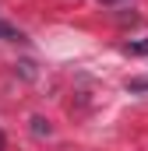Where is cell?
<instances>
[{"instance_id": "cell-1", "label": "cell", "mask_w": 148, "mask_h": 151, "mask_svg": "<svg viewBox=\"0 0 148 151\" xmlns=\"http://www.w3.org/2000/svg\"><path fill=\"white\" fill-rule=\"evenodd\" d=\"M123 49H127L131 56H145V53H148V39H145V42H127Z\"/></svg>"}, {"instance_id": "cell-2", "label": "cell", "mask_w": 148, "mask_h": 151, "mask_svg": "<svg viewBox=\"0 0 148 151\" xmlns=\"http://www.w3.org/2000/svg\"><path fill=\"white\" fill-rule=\"evenodd\" d=\"M32 123H36V127H32V130H36V134H49V127H46V123H42V119H32Z\"/></svg>"}, {"instance_id": "cell-3", "label": "cell", "mask_w": 148, "mask_h": 151, "mask_svg": "<svg viewBox=\"0 0 148 151\" xmlns=\"http://www.w3.org/2000/svg\"><path fill=\"white\" fill-rule=\"evenodd\" d=\"M0 151H4V134H0Z\"/></svg>"}, {"instance_id": "cell-4", "label": "cell", "mask_w": 148, "mask_h": 151, "mask_svg": "<svg viewBox=\"0 0 148 151\" xmlns=\"http://www.w3.org/2000/svg\"><path fill=\"white\" fill-rule=\"evenodd\" d=\"M102 4H113V0H102Z\"/></svg>"}]
</instances>
